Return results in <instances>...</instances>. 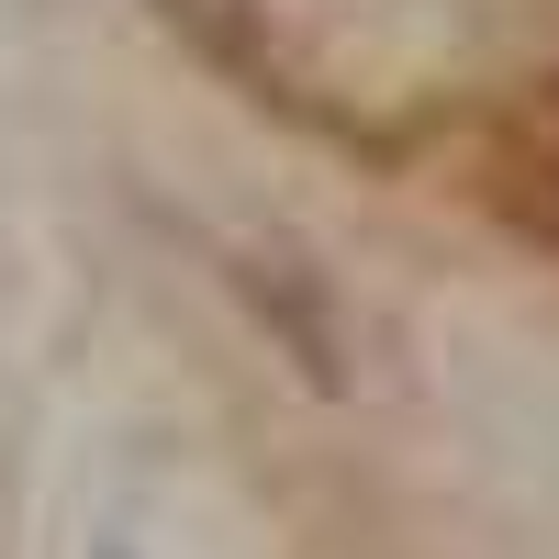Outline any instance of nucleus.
Segmentation results:
<instances>
[{"mask_svg": "<svg viewBox=\"0 0 559 559\" xmlns=\"http://www.w3.org/2000/svg\"><path fill=\"white\" fill-rule=\"evenodd\" d=\"M503 202H515V224H537L559 247V79L503 123Z\"/></svg>", "mask_w": 559, "mask_h": 559, "instance_id": "f257e3e1", "label": "nucleus"}]
</instances>
